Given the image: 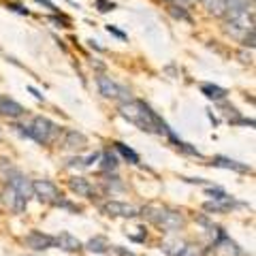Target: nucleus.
I'll use <instances>...</instances> for the list:
<instances>
[{
	"label": "nucleus",
	"mask_w": 256,
	"mask_h": 256,
	"mask_svg": "<svg viewBox=\"0 0 256 256\" xmlns=\"http://www.w3.org/2000/svg\"><path fill=\"white\" fill-rule=\"evenodd\" d=\"M244 45H246V47H254V30L248 32V34L244 36Z\"/></svg>",
	"instance_id": "28"
},
{
	"label": "nucleus",
	"mask_w": 256,
	"mask_h": 256,
	"mask_svg": "<svg viewBox=\"0 0 256 256\" xmlns=\"http://www.w3.org/2000/svg\"><path fill=\"white\" fill-rule=\"evenodd\" d=\"M28 90H30L32 94H34V96H36V98H38V100H43V94H38V92L34 90V88H28Z\"/></svg>",
	"instance_id": "33"
},
{
	"label": "nucleus",
	"mask_w": 256,
	"mask_h": 256,
	"mask_svg": "<svg viewBox=\"0 0 256 256\" xmlns=\"http://www.w3.org/2000/svg\"><path fill=\"white\" fill-rule=\"evenodd\" d=\"M0 134H2V132H0Z\"/></svg>",
	"instance_id": "34"
},
{
	"label": "nucleus",
	"mask_w": 256,
	"mask_h": 256,
	"mask_svg": "<svg viewBox=\"0 0 256 256\" xmlns=\"http://www.w3.org/2000/svg\"><path fill=\"white\" fill-rule=\"evenodd\" d=\"M34 2H38V4H45V6H47V9H56V6H54V2H52V0H34Z\"/></svg>",
	"instance_id": "31"
},
{
	"label": "nucleus",
	"mask_w": 256,
	"mask_h": 256,
	"mask_svg": "<svg viewBox=\"0 0 256 256\" xmlns=\"http://www.w3.org/2000/svg\"><path fill=\"white\" fill-rule=\"evenodd\" d=\"M178 256H203V250H201V246H196V244H186Z\"/></svg>",
	"instance_id": "25"
},
{
	"label": "nucleus",
	"mask_w": 256,
	"mask_h": 256,
	"mask_svg": "<svg viewBox=\"0 0 256 256\" xmlns=\"http://www.w3.org/2000/svg\"><path fill=\"white\" fill-rule=\"evenodd\" d=\"M86 146H88L86 134L77 132V130H66L64 132V139H62V148L64 150H84Z\"/></svg>",
	"instance_id": "12"
},
{
	"label": "nucleus",
	"mask_w": 256,
	"mask_h": 256,
	"mask_svg": "<svg viewBox=\"0 0 256 256\" xmlns=\"http://www.w3.org/2000/svg\"><path fill=\"white\" fill-rule=\"evenodd\" d=\"M171 15L173 18H178V20H184V22H190V15H188V11L184 9V6H180V4H171Z\"/></svg>",
	"instance_id": "26"
},
{
	"label": "nucleus",
	"mask_w": 256,
	"mask_h": 256,
	"mask_svg": "<svg viewBox=\"0 0 256 256\" xmlns=\"http://www.w3.org/2000/svg\"><path fill=\"white\" fill-rule=\"evenodd\" d=\"M156 226H160L162 230H166V233H175V230H180L184 226V216L180 212L175 210H169L166 207L164 214L160 216V220L156 222Z\"/></svg>",
	"instance_id": "10"
},
{
	"label": "nucleus",
	"mask_w": 256,
	"mask_h": 256,
	"mask_svg": "<svg viewBox=\"0 0 256 256\" xmlns=\"http://www.w3.org/2000/svg\"><path fill=\"white\" fill-rule=\"evenodd\" d=\"M114 250H116L120 256H137L134 252H130V250H124V248H120V246H114Z\"/></svg>",
	"instance_id": "29"
},
{
	"label": "nucleus",
	"mask_w": 256,
	"mask_h": 256,
	"mask_svg": "<svg viewBox=\"0 0 256 256\" xmlns=\"http://www.w3.org/2000/svg\"><path fill=\"white\" fill-rule=\"evenodd\" d=\"M210 196H212V201H207V203L203 205L205 212H212V214H226L230 207L237 205L235 198L228 196L226 192H222V190H210Z\"/></svg>",
	"instance_id": "6"
},
{
	"label": "nucleus",
	"mask_w": 256,
	"mask_h": 256,
	"mask_svg": "<svg viewBox=\"0 0 256 256\" xmlns=\"http://www.w3.org/2000/svg\"><path fill=\"white\" fill-rule=\"evenodd\" d=\"M9 186H13L24 198H26V201H30V196H32V182H30V180H26V178H24V175H20V173H15L13 178L9 180Z\"/></svg>",
	"instance_id": "14"
},
{
	"label": "nucleus",
	"mask_w": 256,
	"mask_h": 256,
	"mask_svg": "<svg viewBox=\"0 0 256 256\" xmlns=\"http://www.w3.org/2000/svg\"><path fill=\"white\" fill-rule=\"evenodd\" d=\"M96 84H98V92L105 96V98H120L122 102L132 100V98H130V92H128L126 88L118 86L116 82H111V77L100 75L98 79H96Z\"/></svg>",
	"instance_id": "5"
},
{
	"label": "nucleus",
	"mask_w": 256,
	"mask_h": 256,
	"mask_svg": "<svg viewBox=\"0 0 256 256\" xmlns=\"http://www.w3.org/2000/svg\"><path fill=\"white\" fill-rule=\"evenodd\" d=\"M24 244H26L28 248H32V250L41 252V250L56 248V237L45 235V233H41V230H32V233H28L26 237H24Z\"/></svg>",
	"instance_id": "9"
},
{
	"label": "nucleus",
	"mask_w": 256,
	"mask_h": 256,
	"mask_svg": "<svg viewBox=\"0 0 256 256\" xmlns=\"http://www.w3.org/2000/svg\"><path fill=\"white\" fill-rule=\"evenodd\" d=\"M214 164L222 166V169H233V171H239V173H250V166L248 164H242V162H237V160H230V158H224V156H216Z\"/></svg>",
	"instance_id": "17"
},
{
	"label": "nucleus",
	"mask_w": 256,
	"mask_h": 256,
	"mask_svg": "<svg viewBox=\"0 0 256 256\" xmlns=\"http://www.w3.org/2000/svg\"><path fill=\"white\" fill-rule=\"evenodd\" d=\"M207 252H212L214 256H242V248H239L228 235H220Z\"/></svg>",
	"instance_id": "7"
},
{
	"label": "nucleus",
	"mask_w": 256,
	"mask_h": 256,
	"mask_svg": "<svg viewBox=\"0 0 256 256\" xmlns=\"http://www.w3.org/2000/svg\"><path fill=\"white\" fill-rule=\"evenodd\" d=\"M224 30L235 38H244L248 32L254 30V15L252 11H230L226 13V22H224Z\"/></svg>",
	"instance_id": "3"
},
{
	"label": "nucleus",
	"mask_w": 256,
	"mask_h": 256,
	"mask_svg": "<svg viewBox=\"0 0 256 256\" xmlns=\"http://www.w3.org/2000/svg\"><path fill=\"white\" fill-rule=\"evenodd\" d=\"M102 158V171H116L118 169V156L111 154V152H105V154H100Z\"/></svg>",
	"instance_id": "23"
},
{
	"label": "nucleus",
	"mask_w": 256,
	"mask_h": 256,
	"mask_svg": "<svg viewBox=\"0 0 256 256\" xmlns=\"http://www.w3.org/2000/svg\"><path fill=\"white\" fill-rule=\"evenodd\" d=\"M2 198H4V203L9 205L15 214H22L24 210H26V205H28V201H26V198H24L13 186H6V188H4Z\"/></svg>",
	"instance_id": "11"
},
{
	"label": "nucleus",
	"mask_w": 256,
	"mask_h": 256,
	"mask_svg": "<svg viewBox=\"0 0 256 256\" xmlns=\"http://www.w3.org/2000/svg\"><path fill=\"white\" fill-rule=\"evenodd\" d=\"M186 246V242H182L180 237H171V239H164L162 242V252L164 254H169V256H178L180 252H182V248Z\"/></svg>",
	"instance_id": "19"
},
{
	"label": "nucleus",
	"mask_w": 256,
	"mask_h": 256,
	"mask_svg": "<svg viewBox=\"0 0 256 256\" xmlns=\"http://www.w3.org/2000/svg\"><path fill=\"white\" fill-rule=\"evenodd\" d=\"M100 210H102V214L114 216V218H134V216H139V210L134 205L120 203V201H109L102 205Z\"/></svg>",
	"instance_id": "8"
},
{
	"label": "nucleus",
	"mask_w": 256,
	"mask_h": 256,
	"mask_svg": "<svg viewBox=\"0 0 256 256\" xmlns=\"http://www.w3.org/2000/svg\"><path fill=\"white\" fill-rule=\"evenodd\" d=\"M32 196H36L38 201L47 203V205H56L62 198L58 186L52 184L50 180H36V182H32Z\"/></svg>",
	"instance_id": "4"
},
{
	"label": "nucleus",
	"mask_w": 256,
	"mask_h": 256,
	"mask_svg": "<svg viewBox=\"0 0 256 256\" xmlns=\"http://www.w3.org/2000/svg\"><path fill=\"white\" fill-rule=\"evenodd\" d=\"M56 246L62 248L64 252H77V250H82V242H79L77 237H73L70 233H60L58 237H56Z\"/></svg>",
	"instance_id": "16"
},
{
	"label": "nucleus",
	"mask_w": 256,
	"mask_h": 256,
	"mask_svg": "<svg viewBox=\"0 0 256 256\" xmlns=\"http://www.w3.org/2000/svg\"><path fill=\"white\" fill-rule=\"evenodd\" d=\"M86 248H88V250H90V252L102 254V252H107L111 246H109V242H107L105 237H94V239H90V242L86 244Z\"/></svg>",
	"instance_id": "21"
},
{
	"label": "nucleus",
	"mask_w": 256,
	"mask_h": 256,
	"mask_svg": "<svg viewBox=\"0 0 256 256\" xmlns=\"http://www.w3.org/2000/svg\"><path fill=\"white\" fill-rule=\"evenodd\" d=\"M15 128H18L24 137H28V139L36 141V143H43V146H50V143H54L56 139H58V134H60V128L56 126L52 120H47V118H34L30 124L15 126Z\"/></svg>",
	"instance_id": "2"
},
{
	"label": "nucleus",
	"mask_w": 256,
	"mask_h": 256,
	"mask_svg": "<svg viewBox=\"0 0 256 256\" xmlns=\"http://www.w3.org/2000/svg\"><path fill=\"white\" fill-rule=\"evenodd\" d=\"M68 188L75 192L77 196H88V198H92L94 194V188H92V184L84 180V178H73V180H68Z\"/></svg>",
	"instance_id": "15"
},
{
	"label": "nucleus",
	"mask_w": 256,
	"mask_h": 256,
	"mask_svg": "<svg viewBox=\"0 0 256 256\" xmlns=\"http://www.w3.org/2000/svg\"><path fill=\"white\" fill-rule=\"evenodd\" d=\"M116 150H118V152H120V154H122V156H124L126 160H130V162H132V164H137V162H139V156H137V154H134V152H132L130 148H126V146H124V143H120V141H118V143H116Z\"/></svg>",
	"instance_id": "24"
},
{
	"label": "nucleus",
	"mask_w": 256,
	"mask_h": 256,
	"mask_svg": "<svg viewBox=\"0 0 256 256\" xmlns=\"http://www.w3.org/2000/svg\"><path fill=\"white\" fill-rule=\"evenodd\" d=\"M120 114H122L128 122H132L134 126H139L141 130H148V132H164L166 137L171 141H175L178 137L169 130V126H166L162 120H160L154 111H152L146 102L141 100H128V102H122L120 105Z\"/></svg>",
	"instance_id": "1"
},
{
	"label": "nucleus",
	"mask_w": 256,
	"mask_h": 256,
	"mask_svg": "<svg viewBox=\"0 0 256 256\" xmlns=\"http://www.w3.org/2000/svg\"><path fill=\"white\" fill-rule=\"evenodd\" d=\"M9 9L18 11V13H22V15H28V11H26V9H22V6H18V4H9Z\"/></svg>",
	"instance_id": "32"
},
{
	"label": "nucleus",
	"mask_w": 256,
	"mask_h": 256,
	"mask_svg": "<svg viewBox=\"0 0 256 256\" xmlns=\"http://www.w3.org/2000/svg\"><path fill=\"white\" fill-rule=\"evenodd\" d=\"M201 92L207 96V98H212V100H224V98H226V90H224V88H218V86L205 84L201 88Z\"/></svg>",
	"instance_id": "20"
},
{
	"label": "nucleus",
	"mask_w": 256,
	"mask_h": 256,
	"mask_svg": "<svg viewBox=\"0 0 256 256\" xmlns=\"http://www.w3.org/2000/svg\"><path fill=\"white\" fill-rule=\"evenodd\" d=\"M0 116L4 118H22L24 116V107L20 102H15L9 96H0Z\"/></svg>",
	"instance_id": "13"
},
{
	"label": "nucleus",
	"mask_w": 256,
	"mask_h": 256,
	"mask_svg": "<svg viewBox=\"0 0 256 256\" xmlns=\"http://www.w3.org/2000/svg\"><path fill=\"white\" fill-rule=\"evenodd\" d=\"M228 13L230 11H252V0H224Z\"/></svg>",
	"instance_id": "22"
},
{
	"label": "nucleus",
	"mask_w": 256,
	"mask_h": 256,
	"mask_svg": "<svg viewBox=\"0 0 256 256\" xmlns=\"http://www.w3.org/2000/svg\"><path fill=\"white\" fill-rule=\"evenodd\" d=\"M201 2L214 18H226L228 9H226V4H224V0H201Z\"/></svg>",
	"instance_id": "18"
},
{
	"label": "nucleus",
	"mask_w": 256,
	"mask_h": 256,
	"mask_svg": "<svg viewBox=\"0 0 256 256\" xmlns=\"http://www.w3.org/2000/svg\"><path fill=\"white\" fill-rule=\"evenodd\" d=\"M96 6H98V11H102V13L116 9V4L114 2H107V0H96Z\"/></svg>",
	"instance_id": "27"
},
{
	"label": "nucleus",
	"mask_w": 256,
	"mask_h": 256,
	"mask_svg": "<svg viewBox=\"0 0 256 256\" xmlns=\"http://www.w3.org/2000/svg\"><path fill=\"white\" fill-rule=\"evenodd\" d=\"M107 30L111 32V34H116L118 38H126V34H124V32H122V30H118V28H114V26H107Z\"/></svg>",
	"instance_id": "30"
}]
</instances>
